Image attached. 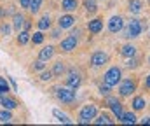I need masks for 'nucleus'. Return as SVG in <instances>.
<instances>
[{
	"mask_svg": "<svg viewBox=\"0 0 150 126\" xmlns=\"http://www.w3.org/2000/svg\"><path fill=\"white\" fill-rule=\"evenodd\" d=\"M87 30L91 32V33H100L101 30H103V19H100V18H96V19H91L89 21V25H87Z\"/></svg>",
	"mask_w": 150,
	"mask_h": 126,
	"instance_id": "nucleus-9",
	"label": "nucleus"
},
{
	"mask_svg": "<svg viewBox=\"0 0 150 126\" xmlns=\"http://www.w3.org/2000/svg\"><path fill=\"white\" fill-rule=\"evenodd\" d=\"M77 7H79V2H77V0H63V2H61V9L67 11V12H72Z\"/></svg>",
	"mask_w": 150,
	"mask_h": 126,
	"instance_id": "nucleus-16",
	"label": "nucleus"
},
{
	"mask_svg": "<svg viewBox=\"0 0 150 126\" xmlns=\"http://www.w3.org/2000/svg\"><path fill=\"white\" fill-rule=\"evenodd\" d=\"M32 41H33V44H42V42H44V33H42V32H37V33H33Z\"/></svg>",
	"mask_w": 150,
	"mask_h": 126,
	"instance_id": "nucleus-30",
	"label": "nucleus"
},
{
	"mask_svg": "<svg viewBox=\"0 0 150 126\" xmlns=\"http://www.w3.org/2000/svg\"><path fill=\"white\" fill-rule=\"evenodd\" d=\"M52 114H54V117H58V121L59 123H65V125H70L72 121H70V117L67 116V114H63L61 110H58V109H54L52 110Z\"/></svg>",
	"mask_w": 150,
	"mask_h": 126,
	"instance_id": "nucleus-19",
	"label": "nucleus"
},
{
	"mask_svg": "<svg viewBox=\"0 0 150 126\" xmlns=\"http://www.w3.org/2000/svg\"><path fill=\"white\" fill-rule=\"evenodd\" d=\"M59 30H61V28H59ZM59 30H54V32H52V35H51V37H54V39H56V37H59Z\"/></svg>",
	"mask_w": 150,
	"mask_h": 126,
	"instance_id": "nucleus-38",
	"label": "nucleus"
},
{
	"mask_svg": "<svg viewBox=\"0 0 150 126\" xmlns=\"http://www.w3.org/2000/svg\"><path fill=\"white\" fill-rule=\"evenodd\" d=\"M96 114H98V109H96V105H86L82 110H80V114H79V123H89V121H93L94 117H96Z\"/></svg>",
	"mask_w": 150,
	"mask_h": 126,
	"instance_id": "nucleus-4",
	"label": "nucleus"
},
{
	"mask_svg": "<svg viewBox=\"0 0 150 126\" xmlns=\"http://www.w3.org/2000/svg\"><path fill=\"white\" fill-rule=\"evenodd\" d=\"M25 21H26V19H25V18H23L21 14H16V16H14V28H16V30L19 32V30L23 28V25H25Z\"/></svg>",
	"mask_w": 150,
	"mask_h": 126,
	"instance_id": "nucleus-25",
	"label": "nucleus"
},
{
	"mask_svg": "<svg viewBox=\"0 0 150 126\" xmlns=\"http://www.w3.org/2000/svg\"><path fill=\"white\" fill-rule=\"evenodd\" d=\"M120 123H124V125H133V123H136V116H134V112H124L122 114V117H120Z\"/></svg>",
	"mask_w": 150,
	"mask_h": 126,
	"instance_id": "nucleus-20",
	"label": "nucleus"
},
{
	"mask_svg": "<svg viewBox=\"0 0 150 126\" xmlns=\"http://www.w3.org/2000/svg\"><path fill=\"white\" fill-rule=\"evenodd\" d=\"M40 79H42V81H51V79H52V70L42 72V74H40Z\"/></svg>",
	"mask_w": 150,
	"mask_h": 126,
	"instance_id": "nucleus-31",
	"label": "nucleus"
},
{
	"mask_svg": "<svg viewBox=\"0 0 150 126\" xmlns=\"http://www.w3.org/2000/svg\"><path fill=\"white\" fill-rule=\"evenodd\" d=\"M0 84H7V83H5V81H4V79H2V77H0Z\"/></svg>",
	"mask_w": 150,
	"mask_h": 126,
	"instance_id": "nucleus-40",
	"label": "nucleus"
},
{
	"mask_svg": "<svg viewBox=\"0 0 150 126\" xmlns=\"http://www.w3.org/2000/svg\"><path fill=\"white\" fill-rule=\"evenodd\" d=\"M149 63H150V58H149Z\"/></svg>",
	"mask_w": 150,
	"mask_h": 126,
	"instance_id": "nucleus-41",
	"label": "nucleus"
},
{
	"mask_svg": "<svg viewBox=\"0 0 150 126\" xmlns=\"http://www.w3.org/2000/svg\"><path fill=\"white\" fill-rule=\"evenodd\" d=\"M122 81V70L119 68V67H112V68H108L107 72H105V75H103V83L107 84V86H117V84Z\"/></svg>",
	"mask_w": 150,
	"mask_h": 126,
	"instance_id": "nucleus-2",
	"label": "nucleus"
},
{
	"mask_svg": "<svg viewBox=\"0 0 150 126\" xmlns=\"http://www.w3.org/2000/svg\"><path fill=\"white\" fill-rule=\"evenodd\" d=\"M108 105H110L112 112L115 114V116H117V119H120V117H122V114H124L120 102H119V100H115V98H108Z\"/></svg>",
	"mask_w": 150,
	"mask_h": 126,
	"instance_id": "nucleus-10",
	"label": "nucleus"
},
{
	"mask_svg": "<svg viewBox=\"0 0 150 126\" xmlns=\"http://www.w3.org/2000/svg\"><path fill=\"white\" fill-rule=\"evenodd\" d=\"M44 68H45V63H44V60L38 58L37 61L33 63V70H44Z\"/></svg>",
	"mask_w": 150,
	"mask_h": 126,
	"instance_id": "nucleus-32",
	"label": "nucleus"
},
{
	"mask_svg": "<svg viewBox=\"0 0 150 126\" xmlns=\"http://www.w3.org/2000/svg\"><path fill=\"white\" fill-rule=\"evenodd\" d=\"M120 54H122L124 58L136 56V47H134L133 44H126V46H122V49H120Z\"/></svg>",
	"mask_w": 150,
	"mask_h": 126,
	"instance_id": "nucleus-15",
	"label": "nucleus"
},
{
	"mask_svg": "<svg viewBox=\"0 0 150 126\" xmlns=\"http://www.w3.org/2000/svg\"><path fill=\"white\" fill-rule=\"evenodd\" d=\"M147 28V21H142V19H131L124 30V37L126 39H136L140 37V33Z\"/></svg>",
	"mask_w": 150,
	"mask_h": 126,
	"instance_id": "nucleus-1",
	"label": "nucleus"
},
{
	"mask_svg": "<svg viewBox=\"0 0 150 126\" xmlns=\"http://www.w3.org/2000/svg\"><path fill=\"white\" fill-rule=\"evenodd\" d=\"M65 72V65H63V61H58V63H54V68H52V75H56V77H61V74Z\"/></svg>",
	"mask_w": 150,
	"mask_h": 126,
	"instance_id": "nucleus-23",
	"label": "nucleus"
},
{
	"mask_svg": "<svg viewBox=\"0 0 150 126\" xmlns=\"http://www.w3.org/2000/svg\"><path fill=\"white\" fill-rule=\"evenodd\" d=\"M140 63H138V60L134 58V56H131V58H127V61H126V67L127 68H136Z\"/></svg>",
	"mask_w": 150,
	"mask_h": 126,
	"instance_id": "nucleus-29",
	"label": "nucleus"
},
{
	"mask_svg": "<svg viewBox=\"0 0 150 126\" xmlns=\"http://www.w3.org/2000/svg\"><path fill=\"white\" fill-rule=\"evenodd\" d=\"M0 103L4 105V109H9V110H11V109H16V107H18L16 100H14V98H9L7 95H2V96H0Z\"/></svg>",
	"mask_w": 150,
	"mask_h": 126,
	"instance_id": "nucleus-13",
	"label": "nucleus"
},
{
	"mask_svg": "<svg viewBox=\"0 0 150 126\" xmlns=\"http://www.w3.org/2000/svg\"><path fill=\"white\" fill-rule=\"evenodd\" d=\"M52 54H54V47H52V46H47V47H44V49H42V51L38 53V58L45 61V60L52 58Z\"/></svg>",
	"mask_w": 150,
	"mask_h": 126,
	"instance_id": "nucleus-17",
	"label": "nucleus"
},
{
	"mask_svg": "<svg viewBox=\"0 0 150 126\" xmlns=\"http://www.w3.org/2000/svg\"><path fill=\"white\" fill-rule=\"evenodd\" d=\"M124 28V18L122 16H112L110 21H108V30L112 33H117Z\"/></svg>",
	"mask_w": 150,
	"mask_h": 126,
	"instance_id": "nucleus-6",
	"label": "nucleus"
},
{
	"mask_svg": "<svg viewBox=\"0 0 150 126\" xmlns=\"http://www.w3.org/2000/svg\"><path fill=\"white\" fill-rule=\"evenodd\" d=\"M9 93V86L7 84H0V96L2 95H7Z\"/></svg>",
	"mask_w": 150,
	"mask_h": 126,
	"instance_id": "nucleus-35",
	"label": "nucleus"
},
{
	"mask_svg": "<svg viewBox=\"0 0 150 126\" xmlns=\"http://www.w3.org/2000/svg\"><path fill=\"white\" fill-rule=\"evenodd\" d=\"M19 5H21V7H26V9H28V7H30V0H19Z\"/></svg>",
	"mask_w": 150,
	"mask_h": 126,
	"instance_id": "nucleus-36",
	"label": "nucleus"
},
{
	"mask_svg": "<svg viewBox=\"0 0 150 126\" xmlns=\"http://www.w3.org/2000/svg\"><path fill=\"white\" fill-rule=\"evenodd\" d=\"M127 9H129L131 14H140V12L143 11V2H142V0H131Z\"/></svg>",
	"mask_w": 150,
	"mask_h": 126,
	"instance_id": "nucleus-14",
	"label": "nucleus"
},
{
	"mask_svg": "<svg viewBox=\"0 0 150 126\" xmlns=\"http://www.w3.org/2000/svg\"><path fill=\"white\" fill-rule=\"evenodd\" d=\"M75 47H77V35H70V37H67L65 41L61 42V49L65 51V53H70V51H74Z\"/></svg>",
	"mask_w": 150,
	"mask_h": 126,
	"instance_id": "nucleus-8",
	"label": "nucleus"
},
{
	"mask_svg": "<svg viewBox=\"0 0 150 126\" xmlns=\"http://www.w3.org/2000/svg\"><path fill=\"white\" fill-rule=\"evenodd\" d=\"M37 26H38V30H47V28L51 26V18H49V16L40 18V19H38V23H37Z\"/></svg>",
	"mask_w": 150,
	"mask_h": 126,
	"instance_id": "nucleus-21",
	"label": "nucleus"
},
{
	"mask_svg": "<svg viewBox=\"0 0 150 126\" xmlns=\"http://www.w3.org/2000/svg\"><path fill=\"white\" fill-rule=\"evenodd\" d=\"M0 32H2V35H9V33H11V26L4 23V25L0 26Z\"/></svg>",
	"mask_w": 150,
	"mask_h": 126,
	"instance_id": "nucleus-33",
	"label": "nucleus"
},
{
	"mask_svg": "<svg viewBox=\"0 0 150 126\" xmlns=\"http://www.w3.org/2000/svg\"><path fill=\"white\" fill-rule=\"evenodd\" d=\"M131 105H133V109H134V110H143V109H145V105H147V102H145V98H143V96H134Z\"/></svg>",
	"mask_w": 150,
	"mask_h": 126,
	"instance_id": "nucleus-18",
	"label": "nucleus"
},
{
	"mask_svg": "<svg viewBox=\"0 0 150 126\" xmlns=\"http://www.w3.org/2000/svg\"><path fill=\"white\" fill-rule=\"evenodd\" d=\"M119 84H120L119 86V95L120 96H131L136 91V81L134 79H124Z\"/></svg>",
	"mask_w": 150,
	"mask_h": 126,
	"instance_id": "nucleus-5",
	"label": "nucleus"
},
{
	"mask_svg": "<svg viewBox=\"0 0 150 126\" xmlns=\"http://www.w3.org/2000/svg\"><path fill=\"white\" fill-rule=\"evenodd\" d=\"M28 41H30V33H28L26 30H25V32H21V30H19V35H18V42H19L21 46H25V44H26Z\"/></svg>",
	"mask_w": 150,
	"mask_h": 126,
	"instance_id": "nucleus-27",
	"label": "nucleus"
},
{
	"mask_svg": "<svg viewBox=\"0 0 150 126\" xmlns=\"http://www.w3.org/2000/svg\"><path fill=\"white\" fill-rule=\"evenodd\" d=\"M67 86H70V88H74V89H77L79 86H80V83H82V79H80V75L79 74H68V77H67Z\"/></svg>",
	"mask_w": 150,
	"mask_h": 126,
	"instance_id": "nucleus-12",
	"label": "nucleus"
},
{
	"mask_svg": "<svg viewBox=\"0 0 150 126\" xmlns=\"http://www.w3.org/2000/svg\"><path fill=\"white\" fill-rule=\"evenodd\" d=\"M94 123H96V125H112L113 121L110 119L108 114H100L98 119H94Z\"/></svg>",
	"mask_w": 150,
	"mask_h": 126,
	"instance_id": "nucleus-22",
	"label": "nucleus"
},
{
	"mask_svg": "<svg viewBox=\"0 0 150 126\" xmlns=\"http://www.w3.org/2000/svg\"><path fill=\"white\" fill-rule=\"evenodd\" d=\"M142 123H143V125H150V117H147V119H142Z\"/></svg>",
	"mask_w": 150,
	"mask_h": 126,
	"instance_id": "nucleus-39",
	"label": "nucleus"
},
{
	"mask_svg": "<svg viewBox=\"0 0 150 126\" xmlns=\"http://www.w3.org/2000/svg\"><path fill=\"white\" fill-rule=\"evenodd\" d=\"M145 88H147V89H150V75L145 79Z\"/></svg>",
	"mask_w": 150,
	"mask_h": 126,
	"instance_id": "nucleus-37",
	"label": "nucleus"
},
{
	"mask_svg": "<svg viewBox=\"0 0 150 126\" xmlns=\"http://www.w3.org/2000/svg\"><path fill=\"white\" fill-rule=\"evenodd\" d=\"M74 23H75V18L74 16H70V14H67V16H61V18H59L58 26L63 30V28H70V26H74Z\"/></svg>",
	"mask_w": 150,
	"mask_h": 126,
	"instance_id": "nucleus-11",
	"label": "nucleus"
},
{
	"mask_svg": "<svg viewBox=\"0 0 150 126\" xmlns=\"http://www.w3.org/2000/svg\"><path fill=\"white\" fill-rule=\"evenodd\" d=\"M42 2H44V0H30V7H28V9H30L32 14H37L38 9L42 7Z\"/></svg>",
	"mask_w": 150,
	"mask_h": 126,
	"instance_id": "nucleus-24",
	"label": "nucleus"
},
{
	"mask_svg": "<svg viewBox=\"0 0 150 126\" xmlns=\"http://www.w3.org/2000/svg\"><path fill=\"white\" fill-rule=\"evenodd\" d=\"M84 7H86V11H87V12H91V14H94V12L98 11V7H96L94 0H84Z\"/></svg>",
	"mask_w": 150,
	"mask_h": 126,
	"instance_id": "nucleus-26",
	"label": "nucleus"
},
{
	"mask_svg": "<svg viewBox=\"0 0 150 126\" xmlns=\"http://www.w3.org/2000/svg\"><path fill=\"white\" fill-rule=\"evenodd\" d=\"M100 93H101V95H108V93H110V86H107V84L103 83L100 86Z\"/></svg>",
	"mask_w": 150,
	"mask_h": 126,
	"instance_id": "nucleus-34",
	"label": "nucleus"
},
{
	"mask_svg": "<svg viewBox=\"0 0 150 126\" xmlns=\"http://www.w3.org/2000/svg\"><path fill=\"white\" fill-rule=\"evenodd\" d=\"M107 61H108V54L103 53V51H98L91 56V65L93 67H103Z\"/></svg>",
	"mask_w": 150,
	"mask_h": 126,
	"instance_id": "nucleus-7",
	"label": "nucleus"
},
{
	"mask_svg": "<svg viewBox=\"0 0 150 126\" xmlns=\"http://www.w3.org/2000/svg\"><path fill=\"white\" fill-rule=\"evenodd\" d=\"M56 96H58V100L63 102V103H74L75 98H77L75 89L70 88V86H67V88H58V89H56Z\"/></svg>",
	"mask_w": 150,
	"mask_h": 126,
	"instance_id": "nucleus-3",
	"label": "nucleus"
},
{
	"mask_svg": "<svg viewBox=\"0 0 150 126\" xmlns=\"http://www.w3.org/2000/svg\"><path fill=\"white\" fill-rule=\"evenodd\" d=\"M11 119H12V116H11L9 109H5V110H2V112H0V121H2V123H9Z\"/></svg>",
	"mask_w": 150,
	"mask_h": 126,
	"instance_id": "nucleus-28",
	"label": "nucleus"
}]
</instances>
